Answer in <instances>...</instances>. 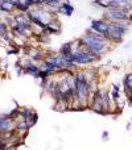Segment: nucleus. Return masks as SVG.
<instances>
[{
	"instance_id": "f257e3e1",
	"label": "nucleus",
	"mask_w": 132,
	"mask_h": 150,
	"mask_svg": "<svg viewBox=\"0 0 132 150\" xmlns=\"http://www.w3.org/2000/svg\"><path fill=\"white\" fill-rule=\"evenodd\" d=\"M81 44L83 45V47L89 51H91L92 54L98 55V57H102L106 51L110 50V44L111 42L108 41L107 38H104L103 36L95 33L94 30L89 29V30L84 33V36H82L79 38Z\"/></svg>"
},
{
	"instance_id": "f03ea898",
	"label": "nucleus",
	"mask_w": 132,
	"mask_h": 150,
	"mask_svg": "<svg viewBox=\"0 0 132 150\" xmlns=\"http://www.w3.org/2000/svg\"><path fill=\"white\" fill-rule=\"evenodd\" d=\"M26 13H28V17L31 18L32 24L41 29H44L50 21H53L55 18V12L45 9V8H40V7L31 8Z\"/></svg>"
},
{
	"instance_id": "7ed1b4c3",
	"label": "nucleus",
	"mask_w": 132,
	"mask_h": 150,
	"mask_svg": "<svg viewBox=\"0 0 132 150\" xmlns=\"http://www.w3.org/2000/svg\"><path fill=\"white\" fill-rule=\"evenodd\" d=\"M131 23L129 21H110L108 25V41L111 44H120L124 39Z\"/></svg>"
},
{
	"instance_id": "20e7f679",
	"label": "nucleus",
	"mask_w": 132,
	"mask_h": 150,
	"mask_svg": "<svg viewBox=\"0 0 132 150\" xmlns=\"http://www.w3.org/2000/svg\"><path fill=\"white\" fill-rule=\"evenodd\" d=\"M131 12L119 9V8H108L103 13V18L107 21H128V16Z\"/></svg>"
},
{
	"instance_id": "39448f33",
	"label": "nucleus",
	"mask_w": 132,
	"mask_h": 150,
	"mask_svg": "<svg viewBox=\"0 0 132 150\" xmlns=\"http://www.w3.org/2000/svg\"><path fill=\"white\" fill-rule=\"evenodd\" d=\"M108 25H110V21L104 20V18H102V20H94L91 23L90 29L94 30L95 33L103 36L104 38H108Z\"/></svg>"
},
{
	"instance_id": "423d86ee",
	"label": "nucleus",
	"mask_w": 132,
	"mask_h": 150,
	"mask_svg": "<svg viewBox=\"0 0 132 150\" xmlns=\"http://www.w3.org/2000/svg\"><path fill=\"white\" fill-rule=\"evenodd\" d=\"M61 29H62V26H61L60 20L54 18V20L50 21V23L42 29V32H44L45 34H48V36H49V34H60Z\"/></svg>"
},
{
	"instance_id": "0eeeda50",
	"label": "nucleus",
	"mask_w": 132,
	"mask_h": 150,
	"mask_svg": "<svg viewBox=\"0 0 132 150\" xmlns=\"http://www.w3.org/2000/svg\"><path fill=\"white\" fill-rule=\"evenodd\" d=\"M23 67H24V73H25V74L34 76V78H38L40 71H41L40 66L34 65V63L32 62V61H26V62H24Z\"/></svg>"
},
{
	"instance_id": "6e6552de",
	"label": "nucleus",
	"mask_w": 132,
	"mask_h": 150,
	"mask_svg": "<svg viewBox=\"0 0 132 150\" xmlns=\"http://www.w3.org/2000/svg\"><path fill=\"white\" fill-rule=\"evenodd\" d=\"M29 57L32 58V61H36V62H44L46 59L48 55L45 54L42 50H36V49H32L29 51Z\"/></svg>"
},
{
	"instance_id": "1a4fd4ad",
	"label": "nucleus",
	"mask_w": 132,
	"mask_h": 150,
	"mask_svg": "<svg viewBox=\"0 0 132 150\" xmlns=\"http://www.w3.org/2000/svg\"><path fill=\"white\" fill-rule=\"evenodd\" d=\"M73 12H74V7L69 1L62 3V5L57 9V13H60V15H65V16H71Z\"/></svg>"
},
{
	"instance_id": "9d476101",
	"label": "nucleus",
	"mask_w": 132,
	"mask_h": 150,
	"mask_svg": "<svg viewBox=\"0 0 132 150\" xmlns=\"http://www.w3.org/2000/svg\"><path fill=\"white\" fill-rule=\"evenodd\" d=\"M53 109H54V111H58V112H65V111L69 109V103L66 101V100H63V99L55 100Z\"/></svg>"
},
{
	"instance_id": "9b49d317",
	"label": "nucleus",
	"mask_w": 132,
	"mask_h": 150,
	"mask_svg": "<svg viewBox=\"0 0 132 150\" xmlns=\"http://www.w3.org/2000/svg\"><path fill=\"white\" fill-rule=\"evenodd\" d=\"M0 11L7 13V15H9V13H12L13 11H16V8L9 0H4V1L1 3V5H0Z\"/></svg>"
},
{
	"instance_id": "f8f14e48",
	"label": "nucleus",
	"mask_w": 132,
	"mask_h": 150,
	"mask_svg": "<svg viewBox=\"0 0 132 150\" xmlns=\"http://www.w3.org/2000/svg\"><path fill=\"white\" fill-rule=\"evenodd\" d=\"M73 47H74V44H71V42H66V44H63L62 46H61L60 53H61V54L69 55V54H71V53H73Z\"/></svg>"
},
{
	"instance_id": "ddd939ff",
	"label": "nucleus",
	"mask_w": 132,
	"mask_h": 150,
	"mask_svg": "<svg viewBox=\"0 0 132 150\" xmlns=\"http://www.w3.org/2000/svg\"><path fill=\"white\" fill-rule=\"evenodd\" d=\"M123 86H124V89H129V91H132V73L126 74L124 80H123Z\"/></svg>"
},
{
	"instance_id": "4468645a",
	"label": "nucleus",
	"mask_w": 132,
	"mask_h": 150,
	"mask_svg": "<svg viewBox=\"0 0 132 150\" xmlns=\"http://www.w3.org/2000/svg\"><path fill=\"white\" fill-rule=\"evenodd\" d=\"M33 113H34V111L31 109V108H23V109H21V118L25 120V121H28L29 118L32 117Z\"/></svg>"
},
{
	"instance_id": "2eb2a0df",
	"label": "nucleus",
	"mask_w": 132,
	"mask_h": 150,
	"mask_svg": "<svg viewBox=\"0 0 132 150\" xmlns=\"http://www.w3.org/2000/svg\"><path fill=\"white\" fill-rule=\"evenodd\" d=\"M119 86L118 84H112V89H111V92H110V96H111V99L114 100V101H116V100L120 97V94H119Z\"/></svg>"
},
{
	"instance_id": "dca6fc26",
	"label": "nucleus",
	"mask_w": 132,
	"mask_h": 150,
	"mask_svg": "<svg viewBox=\"0 0 132 150\" xmlns=\"http://www.w3.org/2000/svg\"><path fill=\"white\" fill-rule=\"evenodd\" d=\"M9 30H11V29H9V26L7 25V23H5V21H3V20H0V36H1V38Z\"/></svg>"
},
{
	"instance_id": "f3484780",
	"label": "nucleus",
	"mask_w": 132,
	"mask_h": 150,
	"mask_svg": "<svg viewBox=\"0 0 132 150\" xmlns=\"http://www.w3.org/2000/svg\"><path fill=\"white\" fill-rule=\"evenodd\" d=\"M37 120H38V116H37V113L34 112L33 115H32V117L29 118L26 123H28V125H29V128H32L33 125H36V123H37Z\"/></svg>"
},
{
	"instance_id": "a211bd4d",
	"label": "nucleus",
	"mask_w": 132,
	"mask_h": 150,
	"mask_svg": "<svg viewBox=\"0 0 132 150\" xmlns=\"http://www.w3.org/2000/svg\"><path fill=\"white\" fill-rule=\"evenodd\" d=\"M102 138H103V141H107V139H108V132H103V133H102Z\"/></svg>"
},
{
	"instance_id": "6ab92c4d",
	"label": "nucleus",
	"mask_w": 132,
	"mask_h": 150,
	"mask_svg": "<svg viewBox=\"0 0 132 150\" xmlns=\"http://www.w3.org/2000/svg\"><path fill=\"white\" fill-rule=\"evenodd\" d=\"M9 1H11V3H12V4H13V5H15V8H16V5H17V4H18V3H20V0H9Z\"/></svg>"
},
{
	"instance_id": "aec40b11",
	"label": "nucleus",
	"mask_w": 132,
	"mask_h": 150,
	"mask_svg": "<svg viewBox=\"0 0 132 150\" xmlns=\"http://www.w3.org/2000/svg\"><path fill=\"white\" fill-rule=\"evenodd\" d=\"M131 125H132V123H131V121H129V123L126 125V129H127V130H128V132L131 130Z\"/></svg>"
},
{
	"instance_id": "412c9836",
	"label": "nucleus",
	"mask_w": 132,
	"mask_h": 150,
	"mask_svg": "<svg viewBox=\"0 0 132 150\" xmlns=\"http://www.w3.org/2000/svg\"><path fill=\"white\" fill-rule=\"evenodd\" d=\"M7 150H17L16 146H12V147H7Z\"/></svg>"
},
{
	"instance_id": "4be33fe9",
	"label": "nucleus",
	"mask_w": 132,
	"mask_h": 150,
	"mask_svg": "<svg viewBox=\"0 0 132 150\" xmlns=\"http://www.w3.org/2000/svg\"><path fill=\"white\" fill-rule=\"evenodd\" d=\"M128 21H129V23H132V15H131V13H129V16H128Z\"/></svg>"
},
{
	"instance_id": "5701e85b",
	"label": "nucleus",
	"mask_w": 132,
	"mask_h": 150,
	"mask_svg": "<svg viewBox=\"0 0 132 150\" xmlns=\"http://www.w3.org/2000/svg\"><path fill=\"white\" fill-rule=\"evenodd\" d=\"M3 13H4V12H1V11H0V20H1V16H3Z\"/></svg>"
},
{
	"instance_id": "b1692460",
	"label": "nucleus",
	"mask_w": 132,
	"mask_h": 150,
	"mask_svg": "<svg viewBox=\"0 0 132 150\" xmlns=\"http://www.w3.org/2000/svg\"><path fill=\"white\" fill-rule=\"evenodd\" d=\"M65 1H69V0H65Z\"/></svg>"
},
{
	"instance_id": "393cba45",
	"label": "nucleus",
	"mask_w": 132,
	"mask_h": 150,
	"mask_svg": "<svg viewBox=\"0 0 132 150\" xmlns=\"http://www.w3.org/2000/svg\"><path fill=\"white\" fill-rule=\"evenodd\" d=\"M0 63H1V59H0Z\"/></svg>"
}]
</instances>
